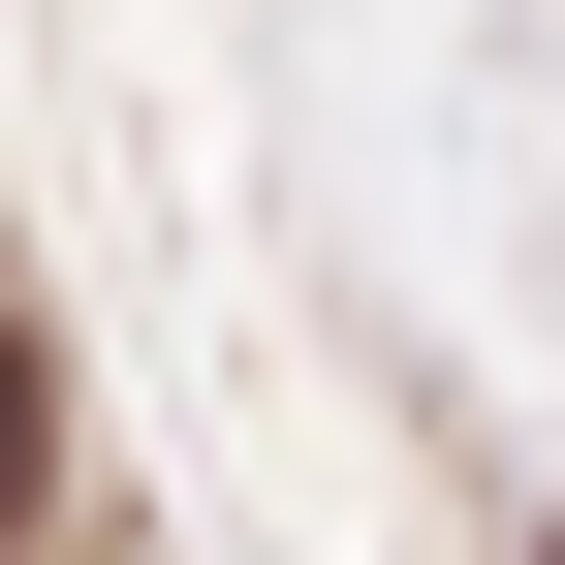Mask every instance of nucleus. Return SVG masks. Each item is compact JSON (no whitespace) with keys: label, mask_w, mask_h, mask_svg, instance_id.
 Returning a JSON list of instances; mask_svg holds the SVG:
<instances>
[{"label":"nucleus","mask_w":565,"mask_h":565,"mask_svg":"<svg viewBox=\"0 0 565 565\" xmlns=\"http://www.w3.org/2000/svg\"><path fill=\"white\" fill-rule=\"evenodd\" d=\"M63 503V377H32V315H0V534Z\"/></svg>","instance_id":"obj_1"}]
</instances>
